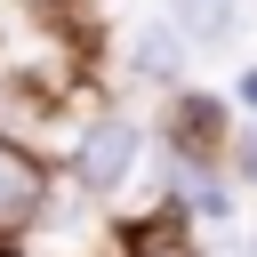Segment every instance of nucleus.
Wrapping results in <instances>:
<instances>
[{
  "label": "nucleus",
  "mask_w": 257,
  "mask_h": 257,
  "mask_svg": "<svg viewBox=\"0 0 257 257\" xmlns=\"http://www.w3.org/2000/svg\"><path fill=\"white\" fill-rule=\"evenodd\" d=\"M48 209H56V169H48V153L24 145L16 128H0V249H24Z\"/></svg>",
  "instance_id": "obj_2"
},
{
  "label": "nucleus",
  "mask_w": 257,
  "mask_h": 257,
  "mask_svg": "<svg viewBox=\"0 0 257 257\" xmlns=\"http://www.w3.org/2000/svg\"><path fill=\"white\" fill-rule=\"evenodd\" d=\"M145 153H153V128L128 104H96L64 137V185H80L88 201H112V193H128V177H137Z\"/></svg>",
  "instance_id": "obj_1"
},
{
  "label": "nucleus",
  "mask_w": 257,
  "mask_h": 257,
  "mask_svg": "<svg viewBox=\"0 0 257 257\" xmlns=\"http://www.w3.org/2000/svg\"><path fill=\"white\" fill-rule=\"evenodd\" d=\"M161 16H169L193 48H225V40H233V0H169Z\"/></svg>",
  "instance_id": "obj_6"
},
{
  "label": "nucleus",
  "mask_w": 257,
  "mask_h": 257,
  "mask_svg": "<svg viewBox=\"0 0 257 257\" xmlns=\"http://www.w3.org/2000/svg\"><path fill=\"white\" fill-rule=\"evenodd\" d=\"M120 72L137 80V88H185V72H193V40L169 24V16H145V24H128V40H120Z\"/></svg>",
  "instance_id": "obj_4"
},
{
  "label": "nucleus",
  "mask_w": 257,
  "mask_h": 257,
  "mask_svg": "<svg viewBox=\"0 0 257 257\" xmlns=\"http://www.w3.org/2000/svg\"><path fill=\"white\" fill-rule=\"evenodd\" d=\"M225 169H233V185H257V128H233V145H225Z\"/></svg>",
  "instance_id": "obj_7"
},
{
  "label": "nucleus",
  "mask_w": 257,
  "mask_h": 257,
  "mask_svg": "<svg viewBox=\"0 0 257 257\" xmlns=\"http://www.w3.org/2000/svg\"><path fill=\"white\" fill-rule=\"evenodd\" d=\"M233 112H249V120H257V64H241V72H233Z\"/></svg>",
  "instance_id": "obj_8"
},
{
  "label": "nucleus",
  "mask_w": 257,
  "mask_h": 257,
  "mask_svg": "<svg viewBox=\"0 0 257 257\" xmlns=\"http://www.w3.org/2000/svg\"><path fill=\"white\" fill-rule=\"evenodd\" d=\"M249 257H257V233H249Z\"/></svg>",
  "instance_id": "obj_9"
},
{
  "label": "nucleus",
  "mask_w": 257,
  "mask_h": 257,
  "mask_svg": "<svg viewBox=\"0 0 257 257\" xmlns=\"http://www.w3.org/2000/svg\"><path fill=\"white\" fill-rule=\"evenodd\" d=\"M0 257H24V249H0Z\"/></svg>",
  "instance_id": "obj_10"
},
{
  "label": "nucleus",
  "mask_w": 257,
  "mask_h": 257,
  "mask_svg": "<svg viewBox=\"0 0 257 257\" xmlns=\"http://www.w3.org/2000/svg\"><path fill=\"white\" fill-rule=\"evenodd\" d=\"M120 257H209V249L193 241V225H185L177 209H153V217H137V225L120 233Z\"/></svg>",
  "instance_id": "obj_5"
},
{
  "label": "nucleus",
  "mask_w": 257,
  "mask_h": 257,
  "mask_svg": "<svg viewBox=\"0 0 257 257\" xmlns=\"http://www.w3.org/2000/svg\"><path fill=\"white\" fill-rule=\"evenodd\" d=\"M161 145L169 153H193V161H225L233 145V96H209V88H169L161 96Z\"/></svg>",
  "instance_id": "obj_3"
}]
</instances>
